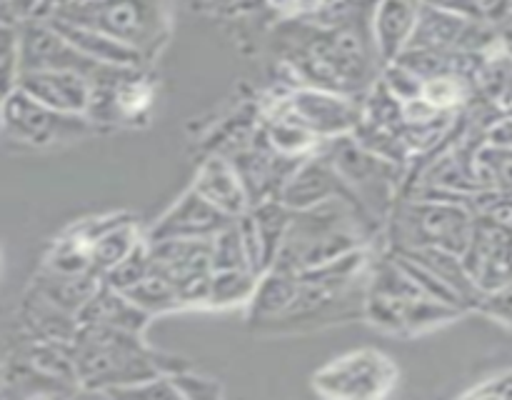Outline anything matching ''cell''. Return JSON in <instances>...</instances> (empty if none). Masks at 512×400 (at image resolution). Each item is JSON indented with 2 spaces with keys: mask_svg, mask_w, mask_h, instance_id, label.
Instances as JSON below:
<instances>
[{
  "mask_svg": "<svg viewBox=\"0 0 512 400\" xmlns=\"http://www.w3.org/2000/svg\"><path fill=\"white\" fill-rule=\"evenodd\" d=\"M75 375L80 388L103 395L108 388L153 378L160 373H175L188 368L180 358H165L143 343V335L105 325H80L70 340Z\"/></svg>",
  "mask_w": 512,
  "mask_h": 400,
  "instance_id": "obj_1",
  "label": "cell"
},
{
  "mask_svg": "<svg viewBox=\"0 0 512 400\" xmlns=\"http://www.w3.org/2000/svg\"><path fill=\"white\" fill-rule=\"evenodd\" d=\"M50 15L120 40L145 63L165 48L173 28L168 0H73Z\"/></svg>",
  "mask_w": 512,
  "mask_h": 400,
  "instance_id": "obj_2",
  "label": "cell"
},
{
  "mask_svg": "<svg viewBox=\"0 0 512 400\" xmlns=\"http://www.w3.org/2000/svg\"><path fill=\"white\" fill-rule=\"evenodd\" d=\"M98 125L88 115L58 113L48 105L38 103L20 88L10 90L0 103V130L13 140L33 148L73 143L95 133Z\"/></svg>",
  "mask_w": 512,
  "mask_h": 400,
  "instance_id": "obj_3",
  "label": "cell"
},
{
  "mask_svg": "<svg viewBox=\"0 0 512 400\" xmlns=\"http://www.w3.org/2000/svg\"><path fill=\"white\" fill-rule=\"evenodd\" d=\"M398 383V365L388 353L358 348L338 355L313 375V388L325 398L375 400L385 398Z\"/></svg>",
  "mask_w": 512,
  "mask_h": 400,
  "instance_id": "obj_4",
  "label": "cell"
},
{
  "mask_svg": "<svg viewBox=\"0 0 512 400\" xmlns=\"http://www.w3.org/2000/svg\"><path fill=\"white\" fill-rule=\"evenodd\" d=\"M150 273L175 285L185 308H205L208 280L213 275L210 240H158L148 243Z\"/></svg>",
  "mask_w": 512,
  "mask_h": 400,
  "instance_id": "obj_5",
  "label": "cell"
},
{
  "mask_svg": "<svg viewBox=\"0 0 512 400\" xmlns=\"http://www.w3.org/2000/svg\"><path fill=\"white\" fill-rule=\"evenodd\" d=\"M275 110L298 120L303 128H308L323 143L343 138V135H353V130L360 123V103H355V95L310 88V85L290 90L288 98L280 100Z\"/></svg>",
  "mask_w": 512,
  "mask_h": 400,
  "instance_id": "obj_6",
  "label": "cell"
},
{
  "mask_svg": "<svg viewBox=\"0 0 512 400\" xmlns=\"http://www.w3.org/2000/svg\"><path fill=\"white\" fill-rule=\"evenodd\" d=\"M333 198L348 200V203L368 210L363 203H360L358 195L343 183V178H340L338 170L333 168V163H330V158L323 153V150H320V153L315 150V153L305 155L303 160H298L293 173L288 175L283 188L278 190V200L283 205H288L290 210L313 208V205L325 203V200H333Z\"/></svg>",
  "mask_w": 512,
  "mask_h": 400,
  "instance_id": "obj_7",
  "label": "cell"
},
{
  "mask_svg": "<svg viewBox=\"0 0 512 400\" xmlns=\"http://www.w3.org/2000/svg\"><path fill=\"white\" fill-rule=\"evenodd\" d=\"M230 215L220 213L215 205H210L203 195L193 188L185 190L163 215L153 223V228L145 233L148 243L158 240H210L218 230L230 223Z\"/></svg>",
  "mask_w": 512,
  "mask_h": 400,
  "instance_id": "obj_8",
  "label": "cell"
},
{
  "mask_svg": "<svg viewBox=\"0 0 512 400\" xmlns=\"http://www.w3.org/2000/svg\"><path fill=\"white\" fill-rule=\"evenodd\" d=\"M460 220L463 215L448 205L415 203L408 210H400L395 228L400 235H410L408 248H440L455 253L463 248V240L458 235Z\"/></svg>",
  "mask_w": 512,
  "mask_h": 400,
  "instance_id": "obj_9",
  "label": "cell"
},
{
  "mask_svg": "<svg viewBox=\"0 0 512 400\" xmlns=\"http://www.w3.org/2000/svg\"><path fill=\"white\" fill-rule=\"evenodd\" d=\"M18 88L58 113L85 115L93 83L70 70H20Z\"/></svg>",
  "mask_w": 512,
  "mask_h": 400,
  "instance_id": "obj_10",
  "label": "cell"
},
{
  "mask_svg": "<svg viewBox=\"0 0 512 400\" xmlns=\"http://www.w3.org/2000/svg\"><path fill=\"white\" fill-rule=\"evenodd\" d=\"M228 160L233 163L240 180H243L250 205L260 203V200L278 198V190L283 188L288 175L293 173V168L298 165L295 158H285V155L275 153V150L265 143V138L260 140V145L238 150V153Z\"/></svg>",
  "mask_w": 512,
  "mask_h": 400,
  "instance_id": "obj_11",
  "label": "cell"
},
{
  "mask_svg": "<svg viewBox=\"0 0 512 400\" xmlns=\"http://www.w3.org/2000/svg\"><path fill=\"white\" fill-rule=\"evenodd\" d=\"M423 0H375L370 10V40L380 68L393 63L410 43Z\"/></svg>",
  "mask_w": 512,
  "mask_h": 400,
  "instance_id": "obj_12",
  "label": "cell"
},
{
  "mask_svg": "<svg viewBox=\"0 0 512 400\" xmlns=\"http://www.w3.org/2000/svg\"><path fill=\"white\" fill-rule=\"evenodd\" d=\"M190 188L230 218H238L245 210H250V198L245 193L243 180L235 173L233 163L223 155H213V158L205 160L195 173Z\"/></svg>",
  "mask_w": 512,
  "mask_h": 400,
  "instance_id": "obj_13",
  "label": "cell"
},
{
  "mask_svg": "<svg viewBox=\"0 0 512 400\" xmlns=\"http://www.w3.org/2000/svg\"><path fill=\"white\" fill-rule=\"evenodd\" d=\"M75 318L80 325H105V328L125 330V333L135 335H143V330L153 320L148 313L135 308L120 290L108 288L103 283L95 288V293L90 295L88 303L78 310Z\"/></svg>",
  "mask_w": 512,
  "mask_h": 400,
  "instance_id": "obj_14",
  "label": "cell"
},
{
  "mask_svg": "<svg viewBox=\"0 0 512 400\" xmlns=\"http://www.w3.org/2000/svg\"><path fill=\"white\" fill-rule=\"evenodd\" d=\"M43 20L50 28L58 30L75 50H80V53L88 55V58L98 60V63L118 65V68H143L145 65V60L140 58L133 48H128V45L120 43V40L110 38V35L100 33V30L85 28V25L78 23H68V20L53 18V15H48V18Z\"/></svg>",
  "mask_w": 512,
  "mask_h": 400,
  "instance_id": "obj_15",
  "label": "cell"
},
{
  "mask_svg": "<svg viewBox=\"0 0 512 400\" xmlns=\"http://www.w3.org/2000/svg\"><path fill=\"white\" fill-rule=\"evenodd\" d=\"M295 295H298V278H295V273L268 268L265 273H260L255 293L248 303L250 320L268 323V320L278 318V315H283L293 305Z\"/></svg>",
  "mask_w": 512,
  "mask_h": 400,
  "instance_id": "obj_16",
  "label": "cell"
},
{
  "mask_svg": "<svg viewBox=\"0 0 512 400\" xmlns=\"http://www.w3.org/2000/svg\"><path fill=\"white\" fill-rule=\"evenodd\" d=\"M98 285V275H65L43 268L38 283H35V293L43 295L55 308L78 315V310L88 303V298L95 293Z\"/></svg>",
  "mask_w": 512,
  "mask_h": 400,
  "instance_id": "obj_17",
  "label": "cell"
},
{
  "mask_svg": "<svg viewBox=\"0 0 512 400\" xmlns=\"http://www.w3.org/2000/svg\"><path fill=\"white\" fill-rule=\"evenodd\" d=\"M260 275L250 268L238 270H213L208 280V298H205V308H240L248 305L255 293Z\"/></svg>",
  "mask_w": 512,
  "mask_h": 400,
  "instance_id": "obj_18",
  "label": "cell"
},
{
  "mask_svg": "<svg viewBox=\"0 0 512 400\" xmlns=\"http://www.w3.org/2000/svg\"><path fill=\"white\" fill-rule=\"evenodd\" d=\"M263 138L275 153L285 155V158H295V160L315 153L318 145L323 143V140L315 138L308 128H303L298 120H293L285 113H278V110H275V115L268 120V125H265Z\"/></svg>",
  "mask_w": 512,
  "mask_h": 400,
  "instance_id": "obj_19",
  "label": "cell"
},
{
  "mask_svg": "<svg viewBox=\"0 0 512 400\" xmlns=\"http://www.w3.org/2000/svg\"><path fill=\"white\" fill-rule=\"evenodd\" d=\"M250 215L255 220V228H258L260 243H263V258H265V270L273 265L275 255H278L280 245H283L285 233H288L290 218H293V210L288 205L280 203L278 198L260 200V203L250 205Z\"/></svg>",
  "mask_w": 512,
  "mask_h": 400,
  "instance_id": "obj_20",
  "label": "cell"
},
{
  "mask_svg": "<svg viewBox=\"0 0 512 400\" xmlns=\"http://www.w3.org/2000/svg\"><path fill=\"white\" fill-rule=\"evenodd\" d=\"M123 295L135 305V308L148 313L150 318L175 313V310H185V303L183 298H180L178 290H175V285H170L168 280L160 278V275L155 273L145 275L140 283L130 285L128 290H123Z\"/></svg>",
  "mask_w": 512,
  "mask_h": 400,
  "instance_id": "obj_21",
  "label": "cell"
},
{
  "mask_svg": "<svg viewBox=\"0 0 512 400\" xmlns=\"http://www.w3.org/2000/svg\"><path fill=\"white\" fill-rule=\"evenodd\" d=\"M143 238L145 235H140L135 218H128L115 225V228H110L108 233L100 235L98 240H93V245H90V260H93V268L98 273V278L105 270L113 268L115 263H120Z\"/></svg>",
  "mask_w": 512,
  "mask_h": 400,
  "instance_id": "obj_22",
  "label": "cell"
},
{
  "mask_svg": "<svg viewBox=\"0 0 512 400\" xmlns=\"http://www.w3.org/2000/svg\"><path fill=\"white\" fill-rule=\"evenodd\" d=\"M145 275H150V248L148 240L143 238L120 263H115L113 268L100 275V283L123 293L130 285L140 283Z\"/></svg>",
  "mask_w": 512,
  "mask_h": 400,
  "instance_id": "obj_23",
  "label": "cell"
},
{
  "mask_svg": "<svg viewBox=\"0 0 512 400\" xmlns=\"http://www.w3.org/2000/svg\"><path fill=\"white\" fill-rule=\"evenodd\" d=\"M210 260H213V270L250 268L248 255H245L243 238H240V230H238V223H235V218L210 238Z\"/></svg>",
  "mask_w": 512,
  "mask_h": 400,
  "instance_id": "obj_24",
  "label": "cell"
},
{
  "mask_svg": "<svg viewBox=\"0 0 512 400\" xmlns=\"http://www.w3.org/2000/svg\"><path fill=\"white\" fill-rule=\"evenodd\" d=\"M103 395L108 398H148V400H180L173 380L168 373L153 375V378L138 380V383H125L108 388Z\"/></svg>",
  "mask_w": 512,
  "mask_h": 400,
  "instance_id": "obj_25",
  "label": "cell"
},
{
  "mask_svg": "<svg viewBox=\"0 0 512 400\" xmlns=\"http://www.w3.org/2000/svg\"><path fill=\"white\" fill-rule=\"evenodd\" d=\"M378 80L385 85V90H388L395 100H400V103H410V100L423 98V80H420L413 70L400 65L398 60L383 65L378 73Z\"/></svg>",
  "mask_w": 512,
  "mask_h": 400,
  "instance_id": "obj_26",
  "label": "cell"
},
{
  "mask_svg": "<svg viewBox=\"0 0 512 400\" xmlns=\"http://www.w3.org/2000/svg\"><path fill=\"white\" fill-rule=\"evenodd\" d=\"M170 380H173L175 390H178L180 400H215L223 398V385H220L218 378H210V375L195 373V370L180 368L175 373H168Z\"/></svg>",
  "mask_w": 512,
  "mask_h": 400,
  "instance_id": "obj_27",
  "label": "cell"
},
{
  "mask_svg": "<svg viewBox=\"0 0 512 400\" xmlns=\"http://www.w3.org/2000/svg\"><path fill=\"white\" fill-rule=\"evenodd\" d=\"M20 75V33L0 25V98L18 88Z\"/></svg>",
  "mask_w": 512,
  "mask_h": 400,
  "instance_id": "obj_28",
  "label": "cell"
},
{
  "mask_svg": "<svg viewBox=\"0 0 512 400\" xmlns=\"http://www.w3.org/2000/svg\"><path fill=\"white\" fill-rule=\"evenodd\" d=\"M458 95V83L450 75H438V78H430L423 83V100H428L440 113L458 103Z\"/></svg>",
  "mask_w": 512,
  "mask_h": 400,
  "instance_id": "obj_29",
  "label": "cell"
},
{
  "mask_svg": "<svg viewBox=\"0 0 512 400\" xmlns=\"http://www.w3.org/2000/svg\"><path fill=\"white\" fill-rule=\"evenodd\" d=\"M10 10H13L15 18H30V15L40 13V5L43 0H8Z\"/></svg>",
  "mask_w": 512,
  "mask_h": 400,
  "instance_id": "obj_30",
  "label": "cell"
},
{
  "mask_svg": "<svg viewBox=\"0 0 512 400\" xmlns=\"http://www.w3.org/2000/svg\"><path fill=\"white\" fill-rule=\"evenodd\" d=\"M325 3H328V0H295L293 10L295 13H315V10L323 8Z\"/></svg>",
  "mask_w": 512,
  "mask_h": 400,
  "instance_id": "obj_31",
  "label": "cell"
},
{
  "mask_svg": "<svg viewBox=\"0 0 512 400\" xmlns=\"http://www.w3.org/2000/svg\"><path fill=\"white\" fill-rule=\"evenodd\" d=\"M270 3H273L275 8H280V10H293L295 0H270Z\"/></svg>",
  "mask_w": 512,
  "mask_h": 400,
  "instance_id": "obj_32",
  "label": "cell"
}]
</instances>
